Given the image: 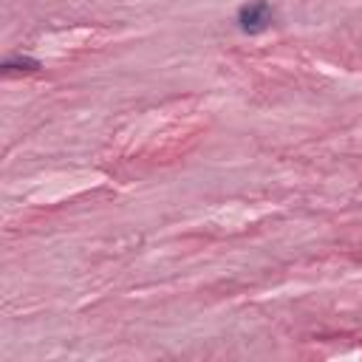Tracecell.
Wrapping results in <instances>:
<instances>
[{"instance_id": "2", "label": "cell", "mask_w": 362, "mask_h": 362, "mask_svg": "<svg viewBox=\"0 0 362 362\" xmlns=\"http://www.w3.org/2000/svg\"><path fill=\"white\" fill-rule=\"evenodd\" d=\"M40 68V59L34 57H8L3 62V71H37Z\"/></svg>"}, {"instance_id": "1", "label": "cell", "mask_w": 362, "mask_h": 362, "mask_svg": "<svg viewBox=\"0 0 362 362\" xmlns=\"http://www.w3.org/2000/svg\"><path fill=\"white\" fill-rule=\"evenodd\" d=\"M238 25L243 34H260L272 25V6L269 0H252L246 6H240L238 11Z\"/></svg>"}]
</instances>
